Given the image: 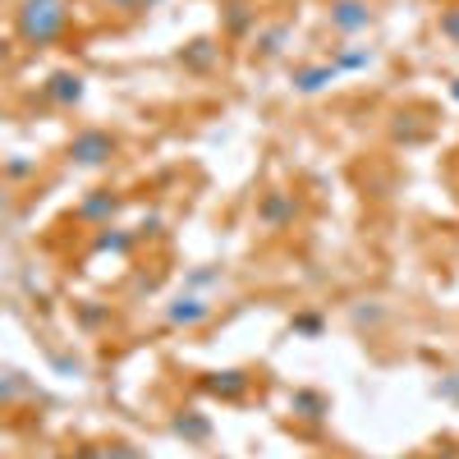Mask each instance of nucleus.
Masks as SVG:
<instances>
[{"mask_svg":"<svg viewBox=\"0 0 459 459\" xmlns=\"http://www.w3.org/2000/svg\"><path fill=\"white\" fill-rule=\"evenodd\" d=\"M372 60H377V56H372L368 47H344V51H335V60H331V65H335L340 74H354V69H368Z\"/></svg>","mask_w":459,"mask_h":459,"instance_id":"nucleus-15","label":"nucleus"},{"mask_svg":"<svg viewBox=\"0 0 459 459\" xmlns=\"http://www.w3.org/2000/svg\"><path fill=\"white\" fill-rule=\"evenodd\" d=\"M354 322H381V308H359Z\"/></svg>","mask_w":459,"mask_h":459,"instance_id":"nucleus-25","label":"nucleus"},{"mask_svg":"<svg viewBox=\"0 0 459 459\" xmlns=\"http://www.w3.org/2000/svg\"><path fill=\"white\" fill-rule=\"evenodd\" d=\"M198 386H203L207 395H216V400H244L248 386H253V377L239 372V368H225V372H203Z\"/></svg>","mask_w":459,"mask_h":459,"instance_id":"nucleus-5","label":"nucleus"},{"mask_svg":"<svg viewBox=\"0 0 459 459\" xmlns=\"http://www.w3.org/2000/svg\"><path fill=\"white\" fill-rule=\"evenodd\" d=\"M340 79V69L335 65H303V69H294V92H303V97H313V92H326L331 83Z\"/></svg>","mask_w":459,"mask_h":459,"instance_id":"nucleus-9","label":"nucleus"},{"mask_svg":"<svg viewBox=\"0 0 459 459\" xmlns=\"http://www.w3.org/2000/svg\"><path fill=\"white\" fill-rule=\"evenodd\" d=\"M285 42H290V23H272V28H262V32L253 37L257 56H281V51H285Z\"/></svg>","mask_w":459,"mask_h":459,"instance_id":"nucleus-13","label":"nucleus"},{"mask_svg":"<svg viewBox=\"0 0 459 459\" xmlns=\"http://www.w3.org/2000/svg\"><path fill=\"white\" fill-rule=\"evenodd\" d=\"M221 281H225L221 266H194V272L184 276V285L194 290V294H198V290H207V285H221Z\"/></svg>","mask_w":459,"mask_h":459,"instance_id":"nucleus-16","label":"nucleus"},{"mask_svg":"<svg viewBox=\"0 0 459 459\" xmlns=\"http://www.w3.org/2000/svg\"><path fill=\"white\" fill-rule=\"evenodd\" d=\"M120 207H125L120 194H110V188H97V194H88V198L79 203V221H83V225H110Z\"/></svg>","mask_w":459,"mask_h":459,"instance_id":"nucleus-7","label":"nucleus"},{"mask_svg":"<svg viewBox=\"0 0 459 459\" xmlns=\"http://www.w3.org/2000/svg\"><path fill=\"white\" fill-rule=\"evenodd\" d=\"M101 5L120 10V14H143V10H152V5H157V0H101Z\"/></svg>","mask_w":459,"mask_h":459,"instance_id":"nucleus-20","label":"nucleus"},{"mask_svg":"<svg viewBox=\"0 0 459 459\" xmlns=\"http://www.w3.org/2000/svg\"><path fill=\"white\" fill-rule=\"evenodd\" d=\"M290 413L303 418V423H322V418L331 413V404H326L322 391H294L290 395Z\"/></svg>","mask_w":459,"mask_h":459,"instance_id":"nucleus-10","label":"nucleus"},{"mask_svg":"<svg viewBox=\"0 0 459 459\" xmlns=\"http://www.w3.org/2000/svg\"><path fill=\"white\" fill-rule=\"evenodd\" d=\"M294 216H299V203H294V194H281V188L257 203V221L266 230H285V225H294Z\"/></svg>","mask_w":459,"mask_h":459,"instance_id":"nucleus-6","label":"nucleus"},{"mask_svg":"<svg viewBox=\"0 0 459 459\" xmlns=\"http://www.w3.org/2000/svg\"><path fill=\"white\" fill-rule=\"evenodd\" d=\"M101 322H106L101 308H83V326H101Z\"/></svg>","mask_w":459,"mask_h":459,"instance_id":"nucleus-24","label":"nucleus"},{"mask_svg":"<svg viewBox=\"0 0 459 459\" xmlns=\"http://www.w3.org/2000/svg\"><path fill=\"white\" fill-rule=\"evenodd\" d=\"M331 28L354 37V32H368L372 28V5L368 0H331Z\"/></svg>","mask_w":459,"mask_h":459,"instance_id":"nucleus-4","label":"nucleus"},{"mask_svg":"<svg viewBox=\"0 0 459 459\" xmlns=\"http://www.w3.org/2000/svg\"><path fill=\"white\" fill-rule=\"evenodd\" d=\"M175 437H184V441H207L212 437V418L207 413H198V409H184V413H175Z\"/></svg>","mask_w":459,"mask_h":459,"instance_id":"nucleus-11","label":"nucleus"},{"mask_svg":"<svg viewBox=\"0 0 459 459\" xmlns=\"http://www.w3.org/2000/svg\"><path fill=\"white\" fill-rule=\"evenodd\" d=\"M441 32L450 37V42H459V10H446L441 14Z\"/></svg>","mask_w":459,"mask_h":459,"instance_id":"nucleus-23","label":"nucleus"},{"mask_svg":"<svg viewBox=\"0 0 459 459\" xmlns=\"http://www.w3.org/2000/svg\"><path fill=\"white\" fill-rule=\"evenodd\" d=\"M56 106H65V110H74L83 101V74H74V69H60V74H51L47 79V88H42Z\"/></svg>","mask_w":459,"mask_h":459,"instance_id":"nucleus-8","label":"nucleus"},{"mask_svg":"<svg viewBox=\"0 0 459 459\" xmlns=\"http://www.w3.org/2000/svg\"><path fill=\"white\" fill-rule=\"evenodd\" d=\"M79 459H143L134 446H88Z\"/></svg>","mask_w":459,"mask_h":459,"instance_id":"nucleus-17","label":"nucleus"},{"mask_svg":"<svg viewBox=\"0 0 459 459\" xmlns=\"http://www.w3.org/2000/svg\"><path fill=\"white\" fill-rule=\"evenodd\" d=\"M115 152H120V138H115L110 129H79L69 138L65 147V157L79 166V170H101L115 161Z\"/></svg>","mask_w":459,"mask_h":459,"instance_id":"nucleus-2","label":"nucleus"},{"mask_svg":"<svg viewBox=\"0 0 459 459\" xmlns=\"http://www.w3.org/2000/svg\"><path fill=\"white\" fill-rule=\"evenodd\" d=\"M134 244H138V235H129V230H115V225H101V230H97V239H92L97 253H115V257L134 253Z\"/></svg>","mask_w":459,"mask_h":459,"instance_id":"nucleus-12","label":"nucleus"},{"mask_svg":"<svg viewBox=\"0 0 459 459\" xmlns=\"http://www.w3.org/2000/svg\"><path fill=\"white\" fill-rule=\"evenodd\" d=\"M179 65L203 74V69H212V65H216V47H212V42H194V47H184V51H179Z\"/></svg>","mask_w":459,"mask_h":459,"instance_id":"nucleus-14","label":"nucleus"},{"mask_svg":"<svg viewBox=\"0 0 459 459\" xmlns=\"http://www.w3.org/2000/svg\"><path fill=\"white\" fill-rule=\"evenodd\" d=\"M450 97H455V101H459V79H455V83H450Z\"/></svg>","mask_w":459,"mask_h":459,"instance_id":"nucleus-26","label":"nucleus"},{"mask_svg":"<svg viewBox=\"0 0 459 459\" xmlns=\"http://www.w3.org/2000/svg\"><path fill=\"white\" fill-rule=\"evenodd\" d=\"M32 170H37V161H28V157H10V161H5V175H10V179H28Z\"/></svg>","mask_w":459,"mask_h":459,"instance_id":"nucleus-21","label":"nucleus"},{"mask_svg":"<svg viewBox=\"0 0 459 459\" xmlns=\"http://www.w3.org/2000/svg\"><path fill=\"white\" fill-rule=\"evenodd\" d=\"M253 23V10L244 5V0H235V5H230V32H244Z\"/></svg>","mask_w":459,"mask_h":459,"instance_id":"nucleus-19","label":"nucleus"},{"mask_svg":"<svg viewBox=\"0 0 459 459\" xmlns=\"http://www.w3.org/2000/svg\"><path fill=\"white\" fill-rule=\"evenodd\" d=\"M212 303L203 299V294H194V290H188V294H179L175 303H170V308H166V322L170 326H184V331H194V326H203V322H212Z\"/></svg>","mask_w":459,"mask_h":459,"instance_id":"nucleus-3","label":"nucleus"},{"mask_svg":"<svg viewBox=\"0 0 459 459\" xmlns=\"http://www.w3.org/2000/svg\"><path fill=\"white\" fill-rule=\"evenodd\" d=\"M69 28V0H19L14 32L23 47H51Z\"/></svg>","mask_w":459,"mask_h":459,"instance_id":"nucleus-1","label":"nucleus"},{"mask_svg":"<svg viewBox=\"0 0 459 459\" xmlns=\"http://www.w3.org/2000/svg\"><path fill=\"white\" fill-rule=\"evenodd\" d=\"M437 395H441V400H455V404H459V372H446V377L437 381Z\"/></svg>","mask_w":459,"mask_h":459,"instance_id":"nucleus-22","label":"nucleus"},{"mask_svg":"<svg viewBox=\"0 0 459 459\" xmlns=\"http://www.w3.org/2000/svg\"><path fill=\"white\" fill-rule=\"evenodd\" d=\"M322 326H326V322H322L317 313H299V317L290 322V331H294V335H308V340H317V335H322Z\"/></svg>","mask_w":459,"mask_h":459,"instance_id":"nucleus-18","label":"nucleus"}]
</instances>
